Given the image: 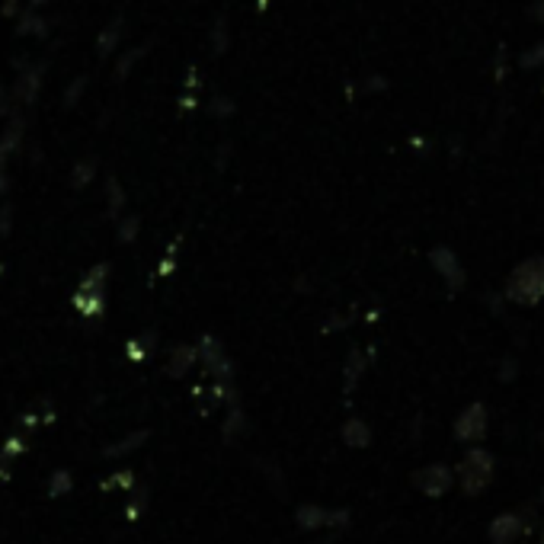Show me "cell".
Listing matches in <instances>:
<instances>
[{"label": "cell", "mask_w": 544, "mask_h": 544, "mask_svg": "<svg viewBox=\"0 0 544 544\" xmlns=\"http://www.w3.org/2000/svg\"><path fill=\"white\" fill-rule=\"evenodd\" d=\"M506 298L516 301V304H525V308L541 304V298H544V256H532V260H525L512 269V276L506 282Z\"/></svg>", "instance_id": "cell-1"}, {"label": "cell", "mask_w": 544, "mask_h": 544, "mask_svg": "<svg viewBox=\"0 0 544 544\" xmlns=\"http://www.w3.org/2000/svg\"><path fill=\"white\" fill-rule=\"evenodd\" d=\"M458 480H461V490L468 496H477L490 487L493 480V455L487 448H471L468 455L458 461Z\"/></svg>", "instance_id": "cell-2"}, {"label": "cell", "mask_w": 544, "mask_h": 544, "mask_svg": "<svg viewBox=\"0 0 544 544\" xmlns=\"http://www.w3.org/2000/svg\"><path fill=\"white\" fill-rule=\"evenodd\" d=\"M452 484H455V471L445 468V464H426V468L413 474V487L426 496H432V500L452 490Z\"/></svg>", "instance_id": "cell-3"}, {"label": "cell", "mask_w": 544, "mask_h": 544, "mask_svg": "<svg viewBox=\"0 0 544 544\" xmlns=\"http://www.w3.org/2000/svg\"><path fill=\"white\" fill-rule=\"evenodd\" d=\"M455 436L461 442H477L487 436V407L484 404H471L464 407L461 416L455 420Z\"/></svg>", "instance_id": "cell-4"}, {"label": "cell", "mask_w": 544, "mask_h": 544, "mask_svg": "<svg viewBox=\"0 0 544 544\" xmlns=\"http://www.w3.org/2000/svg\"><path fill=\"white\" fill-rule=\"evenodd\" d=\"M295 522H298V528H304V532H311V528L349 522V512H330V509H320V506H301L295 512Z\"/></svg>", "instance_id": "cell-5"}, {"label": "cell", "mask_w": 544, "mask_h": 544, "mask_svg": "<svg viewBox=\"0 0 544 544\" xmlns=\"http://www.w3.org/2000/svg\"><path fill=\"white\" fill-rule=\"evenodd\" d=\"M525 532V522L516 516V512H503V516H496L487 528V538L493 544H512L516 538H522Z\"/></svg>", "instance_id": "cell-6"}, {"label": "cell", "mask_w": 544, "mask_h": 544, "mask_svg": "<svg viewBox=\"0 0 544 544\" xmlns=\"http://www.w3.org/2000/svg\"><path fill=\"white\" fill-rule=\"evenodd\" d=\"M429 260H432V266H436V269L442 272V276H445L448 288H452V292H458V288L464 285V269L458 266L455 253H452V250H445V247H439V250H432V253H429Z\"/></svg>", "instance_id": "cell-7"}, {"label": "cell", "mask_w": 544, "mask_h": 544, "mask_svg": "<svg viewBox=\"0 0 544 544\" xmlns=\"http://www.w3.org/2000/svg\"><path fill=\"white\" fill-rule=\"evenodd\" d=\"M202 359H205V365L212 368L218 378H228L231 375L228 356H224V349L212 340V336H205V340H202Z\"/></svg>", "instance_id": "cell-8"}, {"label": "cell", "mask_w": 544, "mask_h": 544, "mask_svg": "<svg viewBox=\"0 0 544 544\" xmlns=\"http://www.w3.org/2000/svg\"><path fill=\"white\" fill-rule=\"evenodd\" d=\"M196 359H199V349L196 346H176L173 352H170V362H167V375L170 378H183L192 365H196Z\"/></svg>", "instance_id": "cell-9"}, {"label": "cell", "mask_w": 544, "mask_h": 544, "mask_svg": "<svg viewBox=\"0 0 544 544\" xmlns=\"http://www.w3.org/2000/svg\"><path fill=\"white\" fill-rule=\"evenodd\" d=\"M148 442V429H141V432H132V436H125L122 442H112L103 448V458H122V455H132L138 445Z\"/></svg>", "instance_id": "cell-10"}, {"label": "cell", "mask_w": 544, "mask_h": 544, "mask_svg": "<svg viewBox=\"0 0 544 544\" xmlns=\"http://www.w3.org/2000/svg\"><path fill=\"white\" fill-rule=\"evenodd\" d=\"M343 442H346L349 448H365L368 442H372V429H368L362 420H349V423L343 426Z\"/></svg>", "instance_id": "cell-11"}, {"label": "cell", "mask_w": 544, "mask_h": 544, "mask_svg": "<svg viewBox=\"0 0 544 544\" xmlns=\"http://www.w3.org/2000/svg\"><path fill=\"white\" fill-rule=\"evenodd\" d=\"M74 308H77L80 314H87V317L100 314V311H103V295H100V292H93V288H80V292L74 295Z\"/></svg>", "instance_id": "cell-12"}, {"label": "cell", "mask_w": 544, "mask_h": 544, "mask_svg": "<svg viewBox=\"0 0 544 544\" xmlns=\"http://www.w3.org/2000/svg\"><path fill=\"white\" fill-rule=\"evenodd\" d=\"M74 487V477L71 471H55L52 477H48V487H45V496L48 500H61V496H68Z\"/></svg>", "instance_id": "cell-13"}, {"label": "cell", "mask_w": 544, "mask_h": 544, "mask_svg": "<svg viewBox=\"0 0 544 544\" xmlns=\"http://www.w3.org/2000/svg\"><path fill=\"white\" fill-rule=\"evenodd\" d=\"M100 490H103V493H109V490H135V474H132V471H119V474H112L109 480H103Z\"/></svg>", "instance_id": "cell-14"}, {"label": "cell", "mask_w": 544, "mask_h": 544, "mask_svg": "<svg viewBox=\"0 0 544 544\" xmlns=\"http://www.w3.org/2000/svg\"><path fill=\"white\" fill-rule=\"evenodd\" d=\"M144 506H148V490L135 484V496H132V503L125 506V519H128V522H138V516H141V509H144Z\"/></svg>", "instance_id": "cell-15"}, {"label": "cell", "mask_w": 544, "mask_h": 544, "mask_svg": "<svg viewBox=\"0 0 544 544\" xmlns=\"http://www.w3.org/2000/svg\"><path fill=\"white\" fill-rule=\"evenodd\" d=\"M23 452H26V439H23V436H10V439L4 442V448H0V458L10 461V458H20Z\"/></svg>", "instance_id": "cell-16"}, {"label": "cell", "mask_w": 544, "mask_h": 544, "mask_svg": "<svg viewBox=\"0 0 544 544\" xmlns=\"http://www.w3.org/2000/svg\"><path fill=\"white\" fill-rule=\"evenodd\" d=\"M93 173H96L93 160H87V164H80V167L74 170V186H87V183L93 180Z\"/></svg>", "instance_id": "cell-17"}, {"label": "cell", "mask_w": 544, "mask_h": 544, "mask_svg": "<svg viewBox=\"0 0 544 544\" xmlns=\"http://www.w3.org/2000/svg\"><path fill=\"white\" fill-rule=\"evenodd\" d=\"M135 234H138V218H125L119 224V240H122V244H128V240H135Z\"/></svg>", "instance_id": "cell-18"}, {"label": "cell", "mask_w": 544, "mask_h": 544, "mask_svg": "<svg viewBox=\"0 0 544 544\" xmlns=\"http://www.w3.org/2000/svg\"><path fill=\"white\" fill-rule=\"evenodd\" d=\"M538 61H544V45H538V48H532L525 58H522V68H535Z\"/></svg>", "instance_id": "cell-19"}, {"label": "cell", "mask_w": 544, "mask_h": 544, "mask_svg": "<svg viewBox=\"0 0 544 544\" xmlns=\"http://www.w3.org/2000/svg\"><path fill=\"white\" fill-rule=\"evenodd\" d=\"M532 16H535V20H541V23H544V0H538V4L532 7Z\"/></svg>", "instance_id": "cell-20"}, {"label": "cell", "mask_w": 544, "mask_h": 544, "mask_svg": "<svg viewBox=\"0 0 544 544\" xmlns=\"http://www.w3.org/2000/svg\"><path fill=\"white\" fill-rule=\"evenodd\" d=\"M7 480H10V471L4 468V464H0V484H7Z\"/></svg>", "instance_id": "cell-21"}, {"label": "cell", "mask_w": 544, "mask_h": 544, "mask_svg": "<svg viewBox=\"0 0 544 544\" xmlns=\"http://www.w3.org/2000/svg\"><path fill=\"white\" fill-rule=\"evenodd\" d=\"M541 544H544V532H541Z\"/></svg>", "instance_id": "cell-22"}]
</instances>
